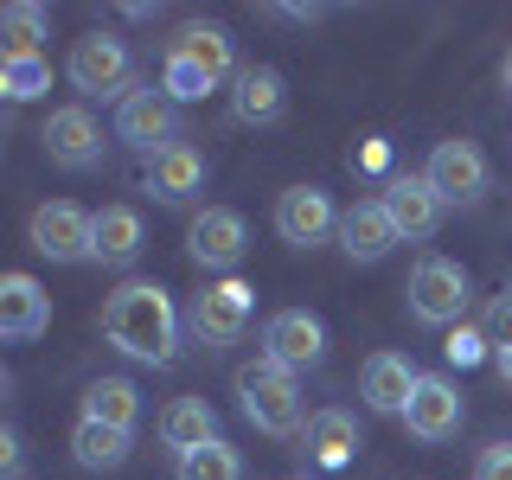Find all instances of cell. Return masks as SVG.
<instances>
[{"label": "cell", "instance_id": "obj_26", "mask_svg": "<svg viewBox=\"0 0 512 480\" xmlns=\"http://www.w3.org/2000/svg\"><path fill=\"white\" fill-rule=\"evenodd\" d=\"M180 480H244V461H237V448L218 436V442L180 455Z\"/></svg>", "mask_w": 512, "mask_h": 480}, {"label": "cell", "instance_id": "obj_11", "mask_svg": "<svg viewBox=\"0 0 512 480\" xmlns=\"http://www.w3.org/2000/svg\"><path fill=\"white\" fill-rule=\"evenodd\" d=\"M327 231H340V212H333V199L320 186H288L282 199H276V237H282V244L308 250Z\"/></svg>", "mask_w": 512, "mask_h": 480}, {"label": "cell", "instance_id": "obj_16", "mask_svg": "<svg viewBox=\"0 0 512 480\" xmlns=\"http://www.w3.org/2000/svg\"><path fill=\"white\" fill-rule=\"evenodd\" d=\"M45 327H52V295H45L32 276H7V282H0V340L26 346V340H39Z\"/></svg>", "mask_w": 512, "mask_h": 480}, {"label": "cell", "instance_id": "obj_19", "mask_svg": "<svg viewBox=\"0 0 512 480\" xmlns=\"http://www.w3.org/2000/svg\"><path fill=\"white\" fill-rule=\"evenodd\" d=\"M167 52L186 58V64H199L212 84H231V77L244 71V64H237V52H231V32H224V26H205V20H192L180 39L167 45Z\"/></svg>", "mask_w": 512, "mask_h": 480}, {"label": "cell", "instance_id": "obj_25", "mask_svg": "<svg viewBox=\"0 0 512 480\" xmlns=\"http://www.w3.org/2000/svg\"><path fill=\"white\" fill-rule=\"evenodd\" d=\"M71 455H77V468L109 474V468H122V461H128V429H109V423H77Z\"/></svg>", "mask_w": 512, "mask_h": 480}, {"label": "cell", "instance_id": "obj_34", "mask_svg": "<svg viewBox=\"0 0 512 480\" xmlns=\"http://www.w3.org/2000/svg\"><path fill=\"white\" fill-rule=\"evenodd\" d=\"M384 160H391V148H384V141H365V154H359V167H372V173H378V167H384Z\"/></svg>", "mask_w": 512, "mask_h": 480}, {"label": "cell", "instance_id": "obj_28", "mask_svg": "<svg viewBox=\"0 0 512 480\" xmlns=\"http://www.w3.org/2000/svg\"><path fill=\"white\" fill-rule=\"evenodd\" d=\"M0 90H7L13 103H32V96L52 90V64L45 58H0Z\"/></svg>", "mask_w": 512, "mask_h": 480}, {"label": "cell", "instance_id": "obj_20", "mask_svg": "<svg viewBox=\"0 0 512 480\" xmlns=\"http://www.w3.org/2000/svg\"><path fill=\"white\" fill-rule=\"evenodd\" d=\"M282 103H288L282 71H269V64H244V71L231 77V109H237V122H276Z\"/></svg>", "mask_w": 512, "mask_h": 480}, {"label": "cell", "instance_id": "obj_17", "mask_svg": "<svg viewBox=\"0 0 512 480\" xmlns=\"http://www.w3.org/2000/svg\"><path fill=\"white\" fill-rule=\"evenodd\" d=\"M416 365L410 359H397V352H372L365 359V372H359V391H365V404H372L378 416H404L410 410V397H416Z\"/></svg>", "mask_w": 512, "mask_h": 480}, {"label": "cell", "instance_id": "obj_35", "mask_svg": "<svg viewBox=\"0 0 512 480\" xmlns=\"http://www.w3.org/2000/svg\"><path fill=\"white\" fill-rule=\"evenodd\" d=\"M500 378H506V384H512V346H506V352H500Z\"/></svg>", "mask_w": 512, "mask_h": 480}, {"label": "cell", "instance_id": "obj_1", "mask_svg": "<svg viewBox=\"0 0 512 480\" xmlns=\"http://www.w3.org/2000/svg\"><path fill=\"white\" fill-rule=\"evenodd\" d=\"M103 340L116 352H128V359H141V365H167L173 346H180L173 295L160 282H122L103 301Z\"/></svg>", "mask_w": 512, "mask_h": 480}, {"label": "cell", "instance_id": "obj_27", "mask_svg": "<svg viewBox=\"0 0 512 480\" xmlns=\"http://www.w3.org/2000/svg\"><path fill=\"white\" fill-rule=\"evenodd\" d=\"M0 39H7V58H39V39H45V13L39 7H7L0 13Z\"/></svg>", "mask_w": 512, "mask_h": 480}, {"label": "cell", "instance_id": "obj_3", "mask_svg": "<svg viewBox=\"0 0 512 480\" xmlns=\"http://www.w3.org/2000/svg\"><path fill=\"white\" fill-rule=\"evenodd\" d=\"M410 314L423 320V327H461V314H468L474 288H468V269L448 263V256H423V263L410 269Z\"/></svg>", "mask_w": 512, "mask_h": 480}, {"label": "cell", "instance_id": "obj_24", "mask_svg": "<svg viewBox=\"0 0 512 480\" xmlns=\"http://www.w3.org/2000/svg\"><path fill=\"white\" fill-rule=\"evenodd\" d=\"M141 416V397L128 378H96L84 391V423H109V429H135Z\"/></svg>", "mask_w": 512, "mask_h": 480}, {"label": "cell", "instance_id": "obj_31", "mask_svg": "<svg viewBox=\"0 0 512 480\" xmlns=\"http://www.w3.org/2000/svg\"><path fill=\"white\" fill-rule=\"evenodd\" d=\"M442 352H448L455 365H480V359H487V333H480V327H448Z\"/></svg>", "mask_w": 512, "mask_h": 480}, {"label": "cell", "instance_id": "obj_13", "mask_svg": "<svg viewBox=\"0 0 512 480\" xmlns=\"http://www.w3.org/2000/svg\"><path fill=\"white\" fill-rule=\"evenodd\" d=\"M384 212H391L397 237L423 244V237H436V224H442V199H436V186H429L423 173H397V180H384Z\"/></svg>", "mask_w": 512, "mask_h": 480}, {"label": "cell", "instance_id": "obj_30", "mask_svg": "<svg viewBox=\"0 0 512 480\" xmlns=\"http://www.w3.org/2000/svg\"><path fill=\"white\" fill-rule=\"evenodd\" d=\"M480 333H487L493 352L512 346V295H493V301H487V314H480Z\"/></svg>", "mask_w": 512, "mask_h": 480}, {"label": "cell", "instance_id": "obj_33", "mask_svg": "<svg viewBox=\"0 0 512 480\" xmlns=\"http://www.w3.org/2000/svg\"><path fill=\"white\" fill-rule=\"evenodd\" d=\"M0 474H20V436H13V429H7V436H0Z\"/></svg>", "mask_w": 512, "mask_h": 480}, {"label": "cell", "instance_id": "obj_8", "mask_svg": "<svg viewBox=\"0 0 512 480\" xmlns=\"http://www.w3.org/2000/svg\"><path fill=\"white\" fill-rule=\"evenodd\" d=\"M244 218L231 212V205H205L199 218L186 224V256L199 269H237V256H244Z\"/></svg>", "mask_w": 512, "mask_h": 480}, {"label": "cell", "instance_id": "obj_36", "mask_svg": "<svg viewBox=\"0 0 512 480\" xmlns=\"http://www.w3.org/2000/svg\"><path fill=\"white\" fill-rule=\"evenodd\" d=\"M506 90H512V52H506Z\"/></svg>", "mask_w": 512, "mask_h": 480}, {"label": "cell", "instance_id": "obj_18", "mask_svg": "<svg viewBox=\"0 0 512 480\" xmlns=\"http://www.w3.org/2000/svg\"><path fill=\"white\" fill-rule=\"evenodd\" d=\"M391 244H404V237H397L384 199H365V205H352V212H340V250L352 256V263H378Z\"/></svg>", "mask_w": 512, "mask_h": 480}, {"label": "cell", "instance_id": "obj_22", "mask_svg": "<svg viewBox=\"0 0 512 480\" xmlns=\"http://www.w3.org/2000/svg\"><path fill=\"white\" fill-rule=\"evenodd\" d=\"M90 256L96 263H135L141 256V212L135 205H103V212H96Z\"/></svg>", "mask_w": 512, "mask_h": 480}, {"label": "cell", "instance_id": "obj_6", "mask_svg": "<svg viewBox=\"0 0 512 480\" xmlns=\"http://www.w3.org/2000/svg\"><path fill=\"white\" fill-rule=\"evenodd\" d=\"M26 231H32V250L39 256H52V263H84L96 212H84V205H71V199H45Z\"/></svg>", "mask_w": 512, "mask_h": 480}, {"label": "cell", "instance_id": "obj_10", "mask_svg": "<svg viewBox=\"0 0 512 480\" xmlns=\"http://www.w3.org/2000/svg\"><path fill=\"white\" fill-rule=\"evenodd\" d=\"M250 308H256V288L224 276L205 295H192V327H199V340H237L250 327Z\"/></svg>", "mask_w": 512, "mask_h": 480}, {"label": "cell", "instance_id": "obj_32", "mask_svg": "<svg viewBox=\"0 0 512 480\" xmlns=\"http://www.w3.org/2000/svg\"><path fill=\"white\" fill-rule=\"evenodd\" d=\"M474 480H512V442H493V448H480V461H474Z\"/></svg>", "mask_w": 512, "mask_h": 480}, {"label": "cell", "instance_id": "obj_23", "mask_svg": "<svg viewBox=\"0 0 512 480\" xmlns=\"http://www.w3.org/2000/svg\"><path fill=\"white\" fill-rule=\"evenodd\" d=\"M352 448H359V423H352V410H314L308 416V455L320 468H346Z\"/></svg>", "mask_w": 512, "mask_h": 480}, {"label": "cell", "instance_id": "obj_29", "mask_svg": "<svg viewBox=\"0 0 512 480\" xmlns=\"http://www.w3.org/2000/svg\"><path fill=\"white\" fill-rule=\"evenodd\" d=\"M160 90H167L173 103H199V96H205V90H218V84L199 71V64H186V58H173V52H167V64H160Z\"/></svg>", "mask_w": 512, "mask_h": 480}, {"label": "cell", "instance_id": "obj_15", "mask_svg": "<svg viewBox=\"0 0 512 480\" xmlns=\"http://www.w3.org/2000/svg\"><path fill=\"white\" fill-rule=\"evenodd\" d=\"M45 154L58 160V167H96L103 160V128L84 103L71 109H52V122H45Z\"/></svg>", "mask_w": 512, "mask_h": 480}, {"label": "cell", "instance_id": "obj_12", "mask_svg": "<svg viewBox=\"0 0 512 480\" xmlns=\"http://www.w3.org/2000/svg\"><path fill=\"white\" fill-rule=\"evenodd\" d=\"M263 352L276 365H288V372L320 365V352H327V327H320L308 308H282V314H269V327H263Z\"/></svg>", "mask_w": 512, "mask_h": 480}, {"label": "cell", "instance_id": "obj_14", "mask_svg": "<svg viewBox=\"0 0 512 480\" xmlns=\"http://www.w3.org/2000/svg\"><path fill=\"white\" fill-rule=\"evenodd\" d=\"M141 186H148L160 205H186L192 192L205 186V154L192 148V141H173V148L148 154V167H141Z\"/></svg>", "mask_w": 512, "mask_h": 480}, {"label": "cell", "instance_id": "obj_21", "mask_svg": "<svg viewBox=\"0 0 512 480\" xmlns=\"http://www.w3.org/2000/svg\"><path fill=\"white\" fill-rule=\"evenodd\" d=\"M160 442L180 448V455H192V448L218 442V410L205 404V397H173L167 410H160Z\"/></svg>", "mask_w": 512, "mask_h": 480}, {"label": "cell", "instance_id": "obj_2", "mask_svg": "<svg viewBox=\"0 0 512 480\" xmlns=\"http://www.w3.org/2000/svg\"><path fill=\"white\" fill-rule=\"evenodd\" d=\"M237 397H244V416L263 436H295L301 429V384L269 352H256L244 372H237Z\"/></svg>", "mask_w": 512, "mask_h": 480}, {"label": "cell", "instance_id": "obj_9", "mask_svg": "<svg viewBox=\"0 0 512 480\" xmlns=\"http://www.w3.org/2000/svg\"><path fill=\"white\" fill-rule=\"evenodd\" d=\"M461 416H468V404H461V391L448 378H436V372L416 378V397H410V410H404V429H410L416 442H448L461 429Z\"/></svg>", "mask_w": 512, "mask_h": 480}, {"label": "cell", "instance_id": "obj_5", "mask_svg": "<svg viewBox=\"0 0 512 480\" xmlns=\"http://www.w3.org/2000/svg\"><path fill=\"white\" fill-rule=\"evenodd\" d=\"M116 141L141 154H160L180 141V103H173L167 90H128L116 103Z\"/></svg>", "mask_w": 512, "mask_h": 480}, {"label": "cell", "instance_id": "obj_7", "mask_svg": "<svg viewBox=\"0 0 512 480\" xmlns=\"http://www.w3.org/2000/svg\"><path fill=\"white\" fill-rule=\"evenodd\" d=\"M423 180L436 186L442 205H474L480 192H487V154H480L474 141H436Z\"/></svg>", "mask_w": 512, "mask_h": 480}, {"label": "cell", "instance_id": "obj_4", "mask_svg": "<svg viewBox=\"0 0 512 480\" xmlns=\"http://www.w3.org/2000/svg\"><path fill=\"white\" fill-rule=\"evenodd\" d=\"M64 77H71L84 96H128V77H135V58L116 32H90V39L71 45L64 58Z\"/></svg>", "mask_w": 512, "mask_h": 480}]
</instances>
